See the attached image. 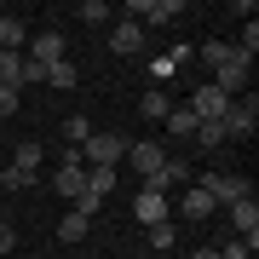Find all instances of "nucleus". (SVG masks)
<instances>
[{"label":"nucleus","mask_w":259,"mask_h":259,"mask_svg":"<svg viewBox=\"0 0 259 259\" xmlns=\"http://www.w3.org/2000/svg\"><path fill=\"white\" fill-rule=\"evenodd\" d=\"M225 110H231V98H225L213 81L196 87V98H190V115H196V121H225Z\"/></svg>","instance_id":"8"},{"label":"nucleus","mask_w":259,"mask_h":259,"mask_svg":"<svg viewBox=\"0 0 259 259\" xmlns=\"http://www.w3.org/2000/svg\"><path fill=\"white\" fill-rule=\"evenodd\" d=\"M87 231H93V219H87V213H75V207L64 213V219H58V236H64V242H81Z\"/></svg>","instance_id":"18"},{"label":"nucleus","mask_w":259,"mask_h":259,"mask_svg":"<svg viewBox=\"0 0 259 259\" xmlns=\"http://www.w3.org/2000/svg\"><path fill=\"white\" fill-rule=\"evenodd\" d=\"M52 190L64 196V202H81V190H87V161H64L52 173Z\"/></svg>","instance_id":"10"},{"label":"nucleus","mask_w":259,"mask_h":259,"mask_svg":"<svg viewBox=\"0 0 259 259\" xmlns=\"http://www.w3.org/2000/svg\"><path fill=\"white\" fill-rule=\"evenodd\" d=\"M133 23H179L185 18V0H133Z\"/></svg>","instance_id":"6"},{"label":"nucleus","mask_w":259,"mask_h":259,"mask_svg":"<svg viewBox=\"0 0 259 259\" xmlns=\"http://www.w3.org/2000/svg\"><path fill=\"white\" fill-rule=\"evenodd\" d=\"M190 58V47H173V52H161V58H150V75H156V81H173V69L185 64Z\"/></svg>","instance_id":"17"},{"label":"nucleus","mask_w":259,"mask_h":259,"mask_svg":"<svg viewBox=\"0 0 259 259\" xmlns=\"http://www.w3.org/2000/svg\"><path fill=\"white\" fill-rule=\"evenodd\" d=\"M161 127L173 133V139H196V115H190V110H167V115H161Z\"/></svg>","instance_id":"19"},{"label":"nucleus","mask_w":259,"mask_h":259,"mask_svg":"<svg viewBox=\"0 0 259 259\" xmlns=\"http://www.w3.org/2000/svg\"><path fill=\"white\" fill-rule=\"evenodd\" d=\"M127 144L133 139H121V133H93L81 144V161L87 167H115V161H127Z\"/></svg>","instance_id":"1"},{"label":"nucleus","mask_w":259,"mask_h":259,"mask_svg":"<svg viewBox=\"0 0 259 259\" xmlns=\"http://www.w3.org/2000/svg\"><path fill=\"white\" fill-rule=\"evenodd\" d=\"M248 69H253V58H242V52H231V64H219V69H213V87H219L225 98H236L242 87H248Z\"/></svg>","instance_id":"7"},{"label":"nucleus","mask_w":259,"mask_h":259,"mask_svg":"<svg viewBox=\"0 0 259 259\" xmlns=\"http://www.w3.org/2000/svg\"><path fill=\"white\" fill-rule=\"evenodd\" d=\"M173 207H179V213H185V219H190V225H207V219H213V207H219V202H213V196H207L202 185H185V196H179V202H173Z\"/></svg>","instance_id":"9"},{"label":"nucleus","mask_w":259,"mask_h":259,"mask_svg":"<svg viewBox=\"0 0 259 259\" xmlns=\"http://www.w3.org/2000/svg\"><path fill=\"white\" fill-rule=\"evenodd\" d=\"M196 259H219V248H196Z\"/></svg>","instance_id":"33"},{"label":"nucleus","mask_w":259,"mask_h":259,"mask_svg":"<svg viewBox=\"0 0 259 259\" xmlns=\"http://www.w3.org/2000/svg\"><path fill=\"white\" fill-rule=\"evenodd\" d=\"M127 161H133V173L144 179V185H156V173H161V161H167V150L156 139H139V144H127Z\"/></svg>","instance_id":"4"},{"label":"nucleus","mask_w":259,"mask_h":259,"mask_svg":"<svg viewBox=\"0 0 259 259\" xmlns=\"http://www.w3.org/2000/svg\"><path fill=\"white\" fill-rule=\"evenodd\" d=\"M236 52H242V58H253V52H259V23H253V18H248V29H242V40H236Z\"/></svg>","instance_id":"29"},{"label":"nucleus","mask_w":259,"mask_h":259,"mask_svg":"<svg viewBox=\"0 0 259 259\" xmlns=\"http://www.w3.org/2000/svg\"><path fill=\"white\" fill-rule=\"evenodd\" d=\"M133 213H139V225H167V213H173V196L156 190V185H144L139 196H133Z\"/></svg>","instance_id":"5"},{"label":"nucleus","mask_w":259,"mask_h":259,"mask_svg":"<svg viewBox=\"0 0 259 259\" xmlns=\"http://www.w3.org/2000/svg\"><path fill=\"white\" fill-rule=\"evenodd\" d=\"M23 40H29L23 18H0V52H23Z\"/></svg>","instance_id":"16"},{"label":"nucleus","mask_w":259,"mask_h":259,"mask_svg":"<svg viewBox=\"0 0 259 259\" xmlns=\"http://www.w3.org/2000/svg\"><path fill=\"white\" fill-rule=\"evenodd\" d=\"M29 58H35V64H64V35H58V29H47V35H35L29 40Z\"/></svg>","instance_id":"13"},{"label":"nucleus","mask_w":259,"mask_h":259,"mask_svg":"<svg viewBox=\"0 0 259 259\" xmlns=\"http://www.w3.org/2000/svg\"><path fill=\"white\" fill-rule=\"evenodd\" d=\"M196 139H202L207 150H219V144H231V139H225V121H196Z\"/></svg>","instance_id":"24"},{"label":"nucleus","mask_w":259,"mask_h":259,"mask_svg":"<svg viewBox=\"0 0 259 259\" xmlns=\"http://www.w3.org/2000/svg\"><path fill=\"white\" fill-rule=\"evenodd\" d=\"M110 52L139 58V52H144V23H133V18H127V23H115V29H110Z\"/></svg>","instance_id":"11"},{"label":"nucleus","mask_w":259,"mask_h":259,"mask_svg":"<svg viewBox=\"0 0 259 259\" xmlns=\"http://www.w3.org/2000/svg\"><path fill=\"white\" fill-rule=\"evenodd\" d=\"M259 127V98H231V110H225V139H253Z\"/></svg>","instance_id":"2"},{"label":"nucleus","mask_w":259,"mask_h":259,"mask_svg":"<svg viewBox=\"0 0 259 259\" xmlns=\"http://www.w3.org/2000/svg\"><path fill=\"white\" fill-rule=\"evenodd\" d=\"M40 156H47V150H40L35 139H23L18 150H12V167H29V173H40Z\"/></svg>","instance_id":"20"},{"label":"nucleus","mask_w":259,"mask_h":259,"mask_svg":"<svg viewBox=\"0 0 259 259\" xmlns=\"http://www.w3.org/2000/svg\"><path fill=\"white\" fill-rule=\"evenodd\" d=\"M0 115H18V87H0Z\"/></svg>","instance_id":"32"},{"label":"nucleus","mask_w":259,"mask_h":259,"mask_svg":"<svg viewBox=\"0 0 259 259\" xmlns=\"http://www.w3.org/2000/svg\"><path fill=\"white\" fill-rule=\"evenodd\" d=\"M29 185H35L29 167H6V190H29Z\"/></svg>","instance_id":"30"},{"label":"nucleus","mask_w":259,"mask_h":259,"mask_svg":"<svg viewBox=\"0 0 259 259\" xmlns=\"http://www.w3.org/2000/svg\"><path fill=\"white\" fill-rule=\"evenodd\" d=\"M231 219H236V231H242V236H259V202H253V196L231 202Z\"/></svg>","instance_id":"14"},{"label":"nucleus","mask_w":259,"mask_h":259,"mask_svg":"<svg viewBox=\"0 0 259 259\" xmlns=\"http://www.w3.org/2000/svg\"><path fill=\"white\" fill-rule=\"evenodd\" d=\"M0 253H18V231H12L6 213H0Z\"/></svg>","instance_id":"31"},{"label":"nucleus","mask_w":259,"mask_h":259,"mask_svg":"<svg viewBox=\"0 0 259 259\" xmlns=\"http://www.w3.org/2000/svg\"><path fill=\"white\" fill-rule=\"evenodd\" d=\"M64 139H69V150H81L87 139H93V127H87V115H69V121H64Z\"/></svg>","instance_id":"25"},{"label":"nucleus","mask_w":259,"mask_h":259,"mask_svg":"<svg viewBox=\"0 0 259 259\" xmlns=\"http://www.w3.org/2000/svg\"><path fill=\"white\" fill-rule=\"evenodd\" d=\"M167 110H173V104H167V93H161V87H150V93L139 98V115H150V121H161Z\"/></svg>","instance_id":"21"},{"label":"nucleus","mask_w":259,"mask_h":259,"mask_svg":"<svg viewBox=\"0 0 259 259\" xmlns=\"http://www.w3.org/2000/svg\"><path fill=\"white\" fill-rule=\"evenodd\" d=\"M173 242H179V231H173V225H150V248H156V253H167Z\"/></svg>","instance_id":"26"},{"label":"nucleus","mask_w":259,"mask_h":259,"mask_svg":"<svg viewBox=\"0 0 259 259\" xmlns=\"http://www.w3.org/2000/svg\"><path fill=\"white\" fill-rule=\"evenodd\" d=\"M35 81H47V64H35V58L23 52V69H18V87H35Z\"/></svg>","instance_id":"27"},{"label":"nucleus","mask_w":259,"mask_h":259,"mask_svg":"<svg viewBox=\"0 0 259 259\" xmlns=\"http://www.w3.org/2000/svg\"><path fill=\"white\" fill-rule=\"evenodd\" d=\"M231 52H236L231 40H202V64H207V69H219V64H231Z\"/></svg>","instance_id":"22"},{"label":"nucleus","mask_w":259,"mask_h":259,"mask_svg":"<svg viewBox=\"0 0 259 259\" xmlns=\"http://www.w3.org/2000/svg\"><path fill=\"white\" fill-rule=\"evenodd\" d=\"M110 190H115V167H87V190L81 196H98V202H104Z\"/></svg>","instance_id":"15"},{"label":"nucleus","mask_w":259,"mask_h":259,"mask_svg":"<svg viewBox=\"0 0 259 259\" xmlns=\"http://www.w3.org/2000/svg\"><path fill=\"white\" fill-rule=\"evenodd\" d=\"M185 185H196L190 161H185V156H167V161H161V173H156V190H185Z\"/></svg>","instance_id":"12"},{"label":"nucleus","mask_w":259,"mask_h":259,"mask_svg":"<svg viewBox=\"0 0 259 259\" xmlns=\"http://www.w3.org/2000/svg\"><path fill=\"white\" fill-rule=\"evenodd\" d=\"M196 185H202L213 202H242V196H253V185H248L242 173H202Z\"/></svg>","instance_id":"3"},{"label":"nucleus","mask_w":259,"mask_h":259,"mask_svg":"<svg viewBox=\"0 0 259 259\" xmlns=\"http://www.w3.org/2000/svg\"><path fill=\"white\" fill-rule=\"evenodd\" d=\"M75 81H81V75H75V64H69V58H64V64H52V69H47V87H58V93H69Z\"/></svg>","instance_id":"23"},{"label":"nucleus","mask_w":259,"mask_h":259,"mask_svg":"<svg viewBox=\"0 0 259 259\" xmlns=\"http://www.w3.org/2000/svg\"><path fill=\"white\" fill-rule=\"evenodd\" d=\"M75 18H87V23H104V18H110V6H104V0H81V6H75Z\"/></svg>","instance_id":"28"}]
</instances>
